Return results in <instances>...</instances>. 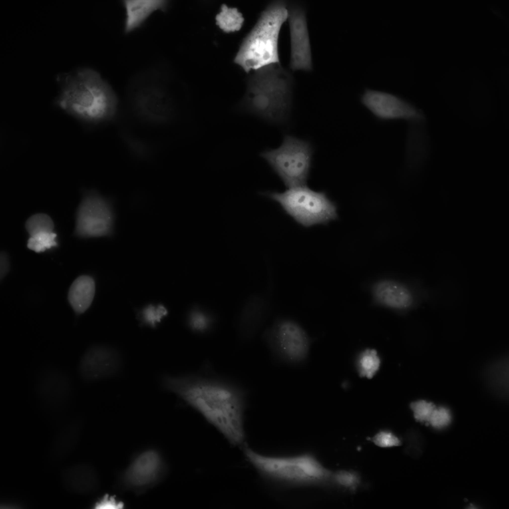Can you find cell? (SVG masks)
Instances as JSON below:
<instances>
[{"mask_svg": "<svg viewBox=\"0 0 509 509\" xmlns=\"http://www.w3.org/2000/svg\"><path fill=\"white\" fill-rule=\"evenodd\" d=\"M163 384L201 414L231 444H244L245 396L237 385L193 375L165 376Z\"/></svg>", "mask_w": 509, "mask_h": 509, "instance_id": "6da1fadb", "label": "cell"}, {"mask_svg": "<svg viewBox=\"0 0 509 509\" xmlns=\"http://www.w3.org/2000/svg\"><path fill=\"white\" fill-rule=\"evenodd\" d=\"M60 89L56 105L87 126L112 120L118 109V98L110 85L96 70L81 68L60 76Z\"/></svg>", "mask_w": 509, "mask_h": 509, "instance_id": "7a4b0ae2", "label": "cell"}, {"mask_svg": "<svg viewBox=\"0 0 509 509\" xmlns=\"http://www.w3.org/2000/svg\"><path fill=\"white\" fill-rule=\"evenodd\" d=\"M292 75L279 63L253 71L240 103L243 111L274 124L287 121L292 105Z\"/></svg>", "mask_w": 509, "mask_h": 509, "instance_id": "3957f363", "label": "cell"}, {"mask_svg": "<svg viewBox=\"0 0 509 509\" xmlns=\"http://www.w3.org/2000/svg\"><path fill=\"white\" fill-rule=\"evenodd\" d=\"M287 14V5L284 1L276 0L268 3L243 39L234 62L247 73L279 63V34Z\"/></svg>", "mask_w": 509, "mask_h": 509, "instance_id": "277c9868", "label": "cell"}, {"mask_svg": "<svg viewBox=\"0 0 509 509\" xmlns=\"http://www.w3.org/2000/svg\"><path fill=\"white\" fill-rule=\"evenodd\" d=\"M244 454L249 462L263 477L291 485L313 484L330 476L316 459L309 454L274 456L260 454L246 447Z\"/></svg>", "mask_w": 509, "mask_h": 509, "instance_id": "5b68a950", "label": "cell"}, {"mask_svg": "<svg viewBox=\"0 0 509 509\" xmlns=\"http://www.w3.org/2000/svg\"><path fill=\"white\" fill-rule=\"evenodd\" d=\"M262 195L277 202L287 214L304 227L325 225L338 218L337 205L327 194L306 185L289 187L283 191H265Z\"/></svg>", "mask_w": 509, "mask_h": 509, "instance_id": "8992f818", "label": "cell"}, {"mask_svg": "<svg viewBox=\"0 0 509 509\" xmlns=\"http://www.w3.org/2000/svg\"><path fill=\"white\" fill-rule=\"evenodd\" d=\"M313 153L310 142L287 134L278 147L266 149L259 156L289 188L306 185Z\"/></svg>", "mask_w": 509, "mask_h": 509, "instance_id": "52a82bcc", "label": "cell"}, {"mask_svg": "<svg viewBox=\"0 0 509 509\" xmlns=\"http://www.w3.org/2000/svg\"><path fill=\"white\" fill-rule=\"evenodd\" d=\"M113 213L108 200L93 189L84 190L76 213L74 234L82 239L111 234Z\"/></svg>", "mask_w": 509, "mask_h": 509, "instance_id": "ba28073f", "label": "cell"}, {"mask_svg": "<svg viewBox=\"0 0 509 509\" xmlns=\"http://www.w3.org/2000/svg\"><path fill=\"white\" fill-rule=\"evenodd\" d=\"M265 340L270 351L282 363L294 364L308 354L309 340L303 328L289 318H279L267 330Z\"/></svg>", "mask_w": 509, "mask_h": 509, "instance_id": "9c48e42d", "label": "cell"}, {"mask_svg": "<svg viewBox=\"0 0 509 509\" xmlns=\"http://www.w3.org/2000/svg\"><path fill=\"white\" fill-rule=\"evenodd\" d=\"M167 470L161 452L156 448H145L133 456L120 473L118 484L122 490L141 493L160 482Z\"/></svg>", "mask_w": 509, "mask_h": 509, "instance_id": "30bf717a", "label": "cell"}, {"mask_svg": "<svg viewBox=\"0 0 509 509\" xmlns=\"http://www.w3.org/2000/svg\"><path fill=\"white\" fill-rule=\"evenodd\" d=\"M290 40V67L293 71H311L313 68L312 47L305 8L297 3L287 6Z\"/></svg>", "mask_w": 509, "mask_h": 509, "instance_id": "8fae6325", "label": "cell"}, {"mask_svg": "<svg viewBox=\"0 0 509 509\" xmlns=\"http://www.w3.org/2000/svg\"><path fill=\"white\" fill-rule=\"evenodd\" d=\"M360 101L380 120H405L419 122L424 119L423 114L417 108L389 92L366 88L361 95Z\"/></svg>", "mask_w": 509, "mask_h": 509, "instance_id": "7c38bea8", "label": "cell"}, {"mask_svg": "<svg viewBox=\"0 0 509 509\" xmlns=\"http://www.w3.org/2000/svg\"><path fill=\"white\" fill-rule=\"evenodd\" d=\"M132 95L135 107L146 118L161 121L171 113L173 104L170 96L157 83L145 81L137 85Z\"/></svg>", "mask_w": 509, "mask_h": 509, "instance_id": "4fadbf2b", "label": "cell"}, {"mask_svg": "<svg viewBox=\"0 0 509 509\" xmlns=\"http://www.w3.org/2000/svg\"><path fill=\"white\" fill-rule=\"evenodd\" d=\"M120 365V356L115 349L96 345L89 348L83 356L80 370L85 379L97 380L113 375Z\"/></svg>", "mask_w": 509, "mask_h": 509, "instance_id": "5bb4252c", "label": "cell"}, {"mask_svg": "<svg viewBox=\"0 0 509 509\" xmlns=\"http://www.w3.org/2000/svg\"><path fill=\"white\" fill-rule=\"evenodd\" d=\"M371 291L374 301L377 304L395 310L410 307L415 295L406 284L390 278H383L373 283Z\"/></svg>", "mask_w": 509, "mask_h": 509, "instance_id": "9a60e30c", "label": "cell"}, {"mask_svg": "<svg viewBox=\"0 0 509 509\" xmlns=\"http://www.w3.org/2000/svg\"><path fill=\"white\" fill-rule=\"evenodd\" d=\"M124 32L130 33L140 28L157 11H165L169 5L167 0H124Z\"/></svg>", "mask_w": 509, "mask_h": 509, "instance_id": "2e32d148", "label": "cell"}, {"mask_svg": "<svg viewBox=\"0 0 509 509\" xmlns=\"http://www.w3.org/2000/svg\"><path fill=\"white\" fill-rule=\"evenodd\" d=\"M95 292V281L90 276L83 275L73 281L69 290L68 300L77 314H82L89 308Z\"/></svg>", "mask_w": 509, "mask_h": 509, "instance_id": "e0dca14e", "label": "cell"}, {"mask_svg": "<svg viewBox=\"0 0 509 509\" xmlns=\"http://www.w3.org/2000/svg\"><path fill=\"white\" fill-rule=\"evenodd\" d=\"M64 480L67 487L76 493H89L96 489L97 477L91 467L78 465L68 470Z\"/></svg>", "mask_w": 509, "mask_h": 509, "instance_id": "ac0fdd59", "label": "cell"}, {"mask_svg": "<svg viewBox=\"0 0 509 509\" xmlns=\"http://www.w3.org/2000/svg\"><path fill=\"white\" fill-rule=\"evenodd\" d=\"M215 20L217 26L223 32L232 33L239 31L242 27L244 18L238 8L223 4L216 15Z\"/></svg>", "mask_w": 509, "mask_h": 509, "instance_id": "d6986e66", "label": "cell"}, {"mask_svg": "<svg viewBox=\"0 0 509 509\" xmlns=\"http://www.w3.org/2000/svg\"><path fill=\"white\" fill-rule=\"evenodd\" d=\"M380 363V358L375 350H364L360 354L357 361L359 375L369 379L372 378L379 370Z\"/></svg>", "mask_w": 509, "mask_h": 509, "instance_id": "ffe728a7", "label": "cell"}, {"mask_svg": "<svg viewBox=\"0 0 509 509\" xmlns=\"http://www.w3.org/2000/svg\"><path fill=\"white\" fill-rule=\"evenodd\" d=\"M25 226L30 236H32L42 232H53L54 224L48 215L37 213L26 220Z\"/></svg>", "mask_w": 509, "mask_h": 509, "instance_id": "44dd1931", "label": "cell"}, {"mask_svg": "<svg viewBox=\"0 0 509 509\" xmlns=\"http://www.w3.org/2000/svg\"><path fill=\"white\" fill-rule=\"evenodd\" d=\"M56 236L53 232H42L30 236L27 248L36 253L44 252L57 245L55 241Z\"/></svg>", "mask_w": 509, "mask_h": 509, "instance_id": "7402d4cb", "label": "cell"}, {"mask_svg": "<svg viewBox=\"0 0 509 509\" xmlns=\"http://www.w3.org/2000/svg\"><path fill=\"white\" fill-rule=\"evenodd\" d=\"M214 319L208 314L199 310L191 312L189 317L190 328L198 332H205L211 328Z\"/></svg>", "mask_w": 509, "mask_h": 509, "instance_id": "603a6c76", "label": "cell"}, {"mask_svg": "<svg viewBox=\"0 0 509 509\" xmlns=\"http://www.w3.org/2000/svg\"><path fill=\"white\" fill-rule=\"evenodd\" d=\"M167 313V309L162 305H150L142 312L141 320L145 324L154 327L160 323Z\"/></svg>", "mask_w": 509, "mask_h": 509, "instance_id": "cb8c5ba5", "label": "cell"}, {"mask_svg": "<svg viewBox=\"0 0 509 509\" xmlns=\"http://www.w3.org/2000/svg\"><path fill=\"white\" fill-rule=\"evenodd\" d=\"M415 418L418 421L428 424L429 418L435 408L432 403L421 400L412 403L410 405Z\"/></svg>", "mask_w": 509, "mask_h": 509, "instance_id": "d4e9b609", "label": "cell"}, {"mask_svg": "<svg viewBox=\"0 0 509 509\" xmlns=\"http://www.w3.org/2000/svg\"><path fill=\"white\" fill-rule=\"evenodd\" d=\"M372 442L377 446L388 448L399 446L400 440L391 432L382 430L377 433L371 438Z\"/></svg>", "mask_w": 509, "mask_h": 509, "instance_id": "484cf974", "label": "cell"}, {"mask_svg": "<svg viewBox=\"0 0 509 509\" xmlns=\"http://www.w3.org/2000/svg\"><path fill=\"white\" fill-rule=\"evenodd\" d=\"M451 420L449 411L443 407H435L429 418L428 424L432 426L440 428L447 425Z\"/></svg>", "mask_w": 509, "mask_h": 509, "instance_id": "4316f807", "label": "cell"}, {"mask_svg": "<svg viewBox=\"0 0 509 509\" xmlns=\"http://www.w3.org/2000/svg\"><path fill=\"white\" fill-rule=\"evenodd\" d=\"M334 478L339 485L347 488H354L359 483L357 475L350 471H339L335 474Z\"/></svg>", "mask_w": 509, "mask_h": 509, "instance_id": "83f0119b", "label": "cell"}, {"mask_svg": "<svg viewBox=\"0 0 509 509\" xmlns=\"http://www.w3.org/2000/svg\"><path fill=\"white\" fill-rule=\"evenodd\" d=\"M10 265L8 255L5 252L0 254V280L5 276L9 271Z\"/></svg>", "mask_w": 509, "mask_h": 509, "instance_id": "f1b7e54d", "label": "cell"}]
</instances>
